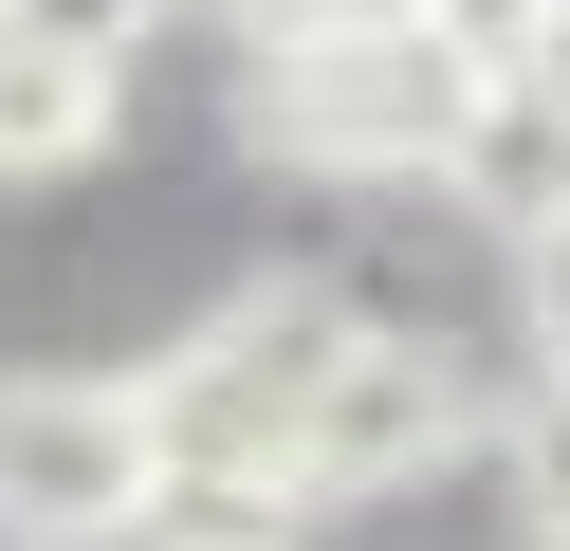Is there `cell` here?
I'll return each instance as SVG.
<instances>
[{"label": "cell", "mask_w": 570, "mask_h": 551, "mask_svg": "<svg viewBox=\"0 0 570 551\" xmlns=\"http://www.w3.org/2000/svg\"><path fill=\"white\" fill-rule=\"evenodd\" d=\"M129 551H313V533H295V496H166Z\"/></svg>", "instance_id": "cell-8"}, {"label": "cell", "mask_w": 570, "mask_h": 551, "mask_svg": "<svg viewBox=\"0 0 570 551\" xmlns=\"http://www.w3.org/2000/svg\"><path fill=\"white\" fill-rule=\"evenodd\" d=\"M166 514V441L129 367H19L0 386V551H129Z\"/></svg>", "instance_id": "cell-3"}, {"label": "cell", "mask_w": 570, "mask_h": 551, "mask_svg": "<svg viewBox=\"0 0 570 551\" xmlns=\"http://www.w3.org/2000/svg\"><path fill=\"white\" fill-rule=\"evenodd\" d=\"M111 110H129L111 56H75V37H38V19H0V184H75L92 147H111Z\"/></svg>", "instance_id": "cell-6"}, {"label": "cell", "mask_w": 570, "mask_h": 551, "mask_svg": "<svg viewBox=\"0 0 570 551\" xmlns=\"http://www.w3.org/2000/svg\"><path fill=\"white\" fill-rule=\"evenodd\" d=\"M479 460H497V496H515V551H570V367H533V386L497 404Z\"/></svg>", "instance_id": "cell-7"}, {"label": "cell", "mask_w": 570, "mask_h": 551, "mask_svg": "<svg viewBox=\"0 0 570 551\" xmlns=\"http://www.w3.org/2000/svg\"><path fill=\"white\" fill-rule=\"evenodd\" d=\"M460 110H479V56L442 19H332L239 56V147L295 184H442Z\"/></svg>", "instance_id": "cell-1"}, {"label": "cell", "mask_w": 570, "mask_h": 551, "mask_svg": "<svg viewBox=\"0 0 570 551\" xmlns=\"http://www.w3.org/2000/svg\"><path fill=\"white\" fill-rule=\"evenodd\" d=\"M350 294H222L185 350H148V441H166V496H295V404L313 367L350 350Z\"/></svg>", "instance_id": "cell-2"}, {"label": "cell", "mask_w": 570, "mask_h": 551, "mask_svg": "<svg viewBox=\"0 0 570 551\" xmlns=\"http://www.w3.org/2000/svg\"><path fill=\"white\" fill-rule=\"evenodd\" d=\"M515 331H533V367H570V220L515 239Z\"/></svg>", "instance_id": "cell-10"}, {"label": "cell", "mask_w": 570, "mask_h": 551, "mask_svg": "<svg viewBox=\"0 0 570 551\" xmlns=\"http://www.w3.org/2000/svg\"><path fill=\"white\" fill-rule=\"evenodd\" d=\"M332 19H442V0H239V37H332Z\"/></svg>", "instance_id": "cell-11"}, {"label": "cell", "mask_w": 570, "mask_h": 551, "mask_svg": "<svg viewBox=\"0 0 570 551\" xmlns=\"http://www.w3.org/2000/svg\"><path fill=\"white\" fill-rule=\"evenodd\" d=\"M0 19H38V37H75V56H148V37H166V0H0Z\"/></svg>", "instance_id": "cell-9"}, {"label": "cell", "mask_w": 570, "mask_h": 551, "mask_svg": "<svg viewBox=\"0 0 570 551\" xmlns=\"http://www.w3.org/2000/svg\"><path fill=\"white\" fill-rule=\"evenodd\" d=\"M515 73H552V92H570V0H552V19H533V56Z\"/></svg>", "instance_id": "cell-12"}, {"label": "cell", "mask_w": 570, "mask_h": 551, "mask_svg": "<svg viewBox=\"0 0 570 551\" xmlns=\"http://www.w3.org/2000/svg\"><path fill=\"white\" fill-rule=\"evenodd\" d=\"M442 203L497 220V239L570 220V92L552 73H479V110H460V147H442Z\"/></svg>", "instance_id": "cell-5"}, {"label": "cell", "mask_w": 570, "mask_h": 551, "mask_svg": "<svg viewBox=\"0 0 570 551\" xmlns=\"http://www.w3.org/2000/svg\"><path fill=\"white\" fill-rule=\"evenodd\" d=\"M442 460H479V386H460L423 331H350L295 404V514H350V496H423Z\"/></svg>", "instance_id": "cell-4"}]
</instances>
